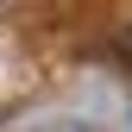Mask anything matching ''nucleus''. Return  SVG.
Segmentation results:
<instances>
[{"label": "nucleus", "instance_id": "f257e3e1", "mask_svg": "<svg viewBox=\"0 0 132 132\" xmlns=\"http://www.w3.org/2000/svg\"><path fill=\"white\" fill-rule=\"evenodd\" d=\"M120 57H126V63H132V31H120Z\"/></svg>", "mask_w": 132, "mask_h": 132}]
</instances>
